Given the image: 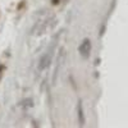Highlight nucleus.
Instances as JSON below:
<instances>
[{
  "instance_id": "nucleus-1",
  "label": "nucleus",
  "mask_w": 128,
  "mask_h": 128,
  "mask_svg": "<svg viewBox=\"0 0 128 128\" xmlns=\"http://www.w3.org/2000/svg\"><path fill=\"white\" fill-rule=\"evenodd\" d=\"M88 51H90V42H88V40H84L82 42V45L80 46V52L82 54V56H87Z\"/></svg>"
}]
</instances>
